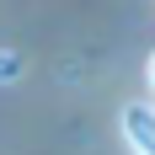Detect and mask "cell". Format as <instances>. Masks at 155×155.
Here are the masks:
<instances>
[{
  "label": "cell",
  "instance_id": "2",
  "mask_svg": "<svg viewBox=\"0 0 155 155\" xmlns=\"http://www.w3.org/2000/svg\"><path fill=\"white\" fill-rule=\"evenodd\" d=\"M150 86H155V59H150Z\"/></svg>",
  "mask_w": 155,
  "mask_h": 155
},
{
  "label": "cell",
  "instance_id": "1",
  "mask_svg": "<svg viewBox=\"0 0 155 155\" xmlns=\"http://www.w3.org/2000/svg\"><path fill=\"white\" fill-rule=\"evenodd\" d=\"M123 128H128V144H134L139 155H155V112L128 107V112H123Z\"/></svg>",
  "mask_w": 155,
  "mask_h": 155
}]
</instances>
